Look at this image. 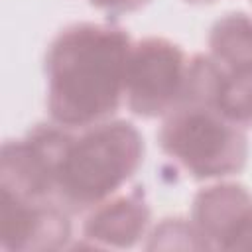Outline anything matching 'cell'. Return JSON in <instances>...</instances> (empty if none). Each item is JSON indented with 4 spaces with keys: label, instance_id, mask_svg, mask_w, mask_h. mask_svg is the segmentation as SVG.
<instances>
[{
    "label": "cell",
    "instance_id": "1",
    "mask_svg": "<svg viewBox=\"0 0 252 252\" xmlns=\"http://www.w3.org/2000/svg\"><path fill=\"white\" fill-rule=\"evenodd\" d=\"M132 39L112 24L77 22L47 45V112L65 128H89L108 120L124 96Z\"/></svg>",
    "mask_w": 252,
    "mask_h": 252
},
{
    "label": "cell",
    "instance_id": "2",
    "mask_svg": "<svg viewBox=\"0 0 252 252\" xmlns=\"http://www.w3.org/2000/svg\"><path fill=\"white\" fill-rule=\"evenodd\" d=\"M144 138L128 120H104L83 128L71 142L59 163L55 201L71 215L91 211L140 169L144 161Z\"/></svg>",
    "mask_w": 252,
    "mask_h": 252
},
{
    "label": "cell",
    "instance_id": "3",
    "mask_svg": "<svg viewBox=\"0 0 252 252\" xmlns=\"http://www.w3.org/2000/svg\"><path fill=\"white\" fill-rule=\"evenodd\" d=\"M159 148L195 179H220L240 173L248 161L244 128L217 110L199 104L173 108L159 132Z\"/></svg>",
    "mask_w": 252,
    "mask_h": 252
},
{
    "label": "cell",
    "instance_id": "4",
    "mask_svg": "<svg viewBox=\"0 0 252 252\" xmlns=\"http://www.w3.org/2000/svg\"><path fill=\"white\" fill-rule=\"evenodd\" d=\"M187 63L185 51L165 37L132 43L124 81L128 108L142 118L167 116L183 98Z\"/></svg>",
    "mask_w": 252,
    "mask_h": 252
},
{
    "label": "cell",
    "instance_id": "5",
    "mask_svg": "<svg viewBox=\"0 0 252 252\" xmlns=\"http://www.w3.org/2000/svg\"><path fill=\"white\" fill-rule=\"evenodd\" d=\"M71 213L55 201L22 199L0 189V246L12 252H49L71 240Z\"/></svg>",
    "mask_w": 252,
    "mask_h": 252
},
{
    "label": "cell",
    "instance_id": "6",
    "mask_svg": "<svg viewBox=\"0 0 252 252\" xmlns=\"http://www.w3.org/2000/svg\"><path fill=\"white\" fill-rule=\"evenodd\" d=\"M152 220L144 187L112 195L91 209L83 222V236L94 248H132L146 236Z\"/></svg>",
    "mask_w": 252,
    "mask_h": 252
},
{
    "label": "cell",
    "instance_id": "7",
    "mask_svg": "<svg viewBox=\"0 0 252 252\" xmlns=\"http://www.w3.org/2000/svg\"><path fill=\"white\" fill-rule=\"evenodd\" d=\"M252 203V193L238 183H215L201 189L191 203V222L211 248H222Z\"/></svg>",
    "mask_w": 252,
    "mask_h": 252
},
{
    "label": "cell",
    "instance_id": "8",
    "mask_svg": "<svg viewBox=\"0 0 252 252\" xmlns=\"http://www.w3.org/2000/svg\"><path fill=\"white\" fill-rule=\"evenodd\" d=\"M209 55L224 69H252V18L244 12L220 16L209 32Z\"/></svg>",
    "mask_w": 252,
    "mask_h": 252
},
{
    "label": "cell",
    "instance_id": "9",
    "mask_svg": "<svg viewBox=\"0 0 252 252\" xmlns=\"http://www.w3.org/2000/svg\"><path fill=\"white\" fill-rule=\"evenodd\" d=\"M211 108L240 128H252V69L234 71L219 65Z\"/></svg>",
    "mask_w": 252,
    "mask_h": 252
},
{
    "label": "cell",
    "instance_id": "10",
    "mask_svg": "<svg viewBox=\"0 0 252 252\" xmlns=\"http://www.w3.org/2000/svg\"><path fill=\"white\" fill-rule=\"evenodd\" d=\"M150 240L146 244L148 250H175V248H183V250H207L211 248L209 242L203 238V234L197 230V226L185 219L179 217H169V219H161V222H158L152 232L148 234Z\"/></svg>",
    "mask_w": 252,
    "mask_h": 252
},
{
    "label": "cell",
    "instance_id": "11",
    "mask_svg": "<svg viewBox=\"0 0 252 252\" xmlns=\"http://www.w3.org/2000/svg\"><path fill=\"white\" fill-rule=\"evenodd\" d=\"M224 250H252V203L232 228Z\"/></svg>",
    "mask_w": 252,
    "mask_h": 252
},
{
    "label": "cell",
    "instance_id": "12",
    "mask_svg": "<svg viewBox=\"0 0 252 252\" xmlns=\"http://www.w3.org/2000/svg\"><path fill=\"white\" fill-rule=\"evenodd\" d=\"M94 8L106 12L108 16L116 18V16H124L130 12H136L140 8H144L146 4H150L152 0H89Z\"/></svg>",
    "mask_w": 252,
    "mask_h": 252
}]
</instances>
